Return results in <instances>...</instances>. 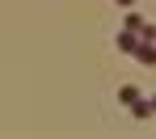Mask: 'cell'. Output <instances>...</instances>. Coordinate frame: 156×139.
<instances>
[{"instance_id": "cell-2", "label": "cell", "mask_w": 156, "mask_h": 139, "mask_svg": "<svg viewBox=\"0 0 156 139\" xmlns=\"http://www.w3.org/2000/svg\"><path fill=\"white\" fill-rule=\"evenodd\" d=\"M122 4H131V0H122Z\"/></svg>"}, {"instance_id": "cell-1", "label": "cell", "mask_w": 156, "mask_h": 139, "mask_svg": "<svg viewBox=\"0 0 156 139\" xmlns=\"http://www.w3.org/2000/svg\"><path fill=\"white\" fill-rule=\"evenodd\" d=\"M135 55L144 59V63H156V51H152V47H135Z\"/></svg>"}]
</instances>
